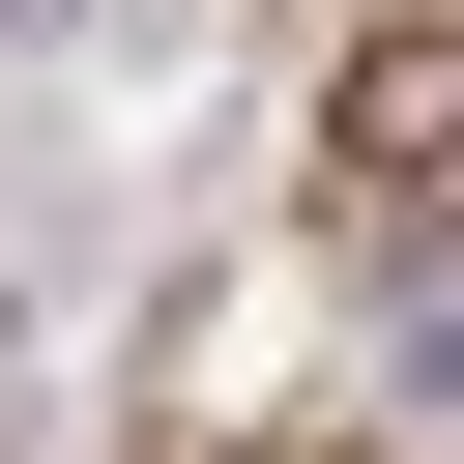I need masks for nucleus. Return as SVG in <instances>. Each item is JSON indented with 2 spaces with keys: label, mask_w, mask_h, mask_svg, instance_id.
<instances>
[{
  "label": "nucleus",
  "mask_w": 464,
  "mask_h": 464,
  "mask_svg": "<svg viewBox=\"0 0 464 464\" xmlns=\"http://www.w3.org/2000/svg\"><path fill=\"white\" fill-rule=\"evenodd\" d=\"M406 145H464V29H377L348 58V174H406Z\"/></svg>",
  "instance_id": "obj_1"
}]
</instances>
